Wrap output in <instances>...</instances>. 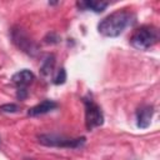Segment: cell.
<instances>
[{
    "label": "cell",
    "mask_w": 160,
    "mask_h": 160,
    "mask_svg": "<svg viewBox=\"0 0 160 160\" xmlns=\"http://www.w3.org/2000/svg\"><path fill=\"white\" fill-rule=\"evenodd\" d=\"M134 19V15L128 11V10H118L110 15H108L106 18H104L99 25H98V30L101 35L106 36V38H116L119 36L126 26H129L131 24Z\"/></svg>",
    "instance_id": "cell-1"
},
{
    "label": "cell",
    "mask_w": 160,
    "mask_h": 160,
    "mask_svg": "<svg viewBox=\"0 0 160 160\" xmlns=\"http://www.w3.org/2000/svg\"><path fill=\"white\" fill-rule=\"evenodd\" d=\"M159 40L158 29L151 25L139 28L130 38V44L138 50H148L152 48Z\"/></svg>",
    "instance_id": "cell-2"
},
{
    "label": "cell",
    "mask_w": 160,
    "mask_h": 160,
    "mask_svg": "<svg viewBox=\"0 0 160 160\" xmlns=\"http://www.w3.org/2000/svg\"><path fill=\"white\" fill-rule=\"evenodd\" d=\"M38 140L44 146L50 148H66V149H78L85 144V138H66L58 134H41L38 136Z\"/></svg>",
    "instance_id": "cell-3"
},
{
    "label": "cell",
    "mask_w": 160,
    "mask_h": 160,
    "mask_svg": "<svg viewBox=\"0 0 160 160\" xmlns=\"http://www.w3.org/2000/svg\"><path fill=\"white\" fill-rule=\"evenodd\" d=\"M85 105V124L88 130H94L104 124V114L101 108L89 98H84Z\"/></svg>",
    "instance_id": "cell-4"
},
{
    "label": "cell",
    "mask_w": 160,
    "mask_h": 160,
    "mask_svg": "<svg viewBox=\"0 0 160 160\" xmlns=\"http://www.w3.org/2000/svg\"><path fill=\"white\" fill-rule=\"evenodd\" d=\"M11 39H12V42L24 52H26L28 55H31L34 56L36 52H38V46L36 44L29 38V35L19 29V28H14L11 30Z\"/></svg>",
    "instance_id": "cell-5"
},
{
    "label": "cell",
    "mask_w": 160,
    "mask_h": 160,
    "mask_svg": "<svg viewBox=\"0 0 160 160\" xmlns=\"http://www.w3.org/2000/svg\"><path fill=\"white\" fill-rule=\"evenodd\" d=\"M154 115V106L152 105H144L138 109L136 111V125L140 129H146L152 119Z\"/></svg>",
    "instance_id": "cell-6"
},
{
    "label": "cell",
    "mask_w": 160,
    "mask_h": 160,
    "mask_svg": "<svg viewBox=\"0 0 160 160\" xmlns=\"http://www.w3.org/2000/svg\"><path fill=\"white\" fill-rule=\"evenodd\" d=\"M35 79V75L28 70V69H22L18 72H15L11 78V82L14 85H16L18 88H26L28 85H30Z\"/></svg>",
    "instance_id": "cell-7"
},
{
    "label": "cell",
    "mask_w": 160,
    "mask_h": 160,
    "mask_svg": "<svg viewBox=\"0 0 160 160\" xmlns=\"http://www.w3.org/2000/svg\"><path fill=\"white\" fill-rule=\"evenodd\" d=\"M58 108V104L52 100H44L41 101L40 104L30 108L28 110V115L29 116H39V115H44V114H48L50 111H52L54 109Z\"/></svg>",
    "instance_id": "cell-8"
},
{
    "label": "cell",
    "mask_w": 160,
    "mask_h": 160,
    "mask_svg": "<svg viewBox=\"0 0 160 160\" xmlns=\"http://www.w3.org/2000/svg\"><path fill=\"white\" fill-rule=\"evenodd\" d=\"M76 5L81 10H90L94 12H101L105 10V8L109 4L105 1H92L91 0V1H79Z\"/></svg>",
    "instance_id": "cell-9"
},
{
    "label": "cell",
    "mask_w": 160,
    "mask_h": 160,
    "mask_svg": "<svg viewBox=\"0 0 160 160\" xmlns=\"http://www.w3.org/2000/svg\"><path fill=\"white\" fill-rule=\"evenodd\" d=\"M54 65H55V56L51 54V55H48L45 58V60L42 61V65L40 68V72L42 76H49L51 72H52V69H54Z\"/></svg>",
    "instance_id": "cell-10"
},
{
    "label": "cell",
    "mask_w": 160,
    "mask_h": 160,
    "mask_svg": "<svg viewBox=\"0 0 160 160\" xmlns=\"http://www.w3.org/2000/svg\"><path fill=\"white\" fill-rule=\"evenodd\" d=\"M65 80H66V71H65L64 68H61V69L58 71L56 76L54 78V84H55V85H60V84H64Z\"/></svg>",
    "instance_id": "cell-11"
},
{
    "label": "cell",
    "mask_w": 160,
    "mask_h": 160,
    "mask_svg": "<svg viewBox=\"0 0 160 160\" xmlns=\"http://www.w3.org/2000/svg\"><path fill=\"white\" fill-rule=\"evenodd\" d=\"M19 110V106L16 104H4L0 106V111L1 112H6V114H10V112H16Z\"/></svg>",
    "instance_id": "cell-12"
},
{
    "label": "cell",
    "mask_w": 160,
    "mask_h": 160,
    "mask_svg": "<svg viewBox=\"0 0 160 160\" xmlns=\"http://www.w3.org/2000/svg\"><path fill=\"white\" fill-rule=\"evenodd\" d=\"M28 96V90L26 88H18V92H16V98L20 100H24Z\"/></svg>",
    "instance_id": "cell-13"
}]
</instances>
